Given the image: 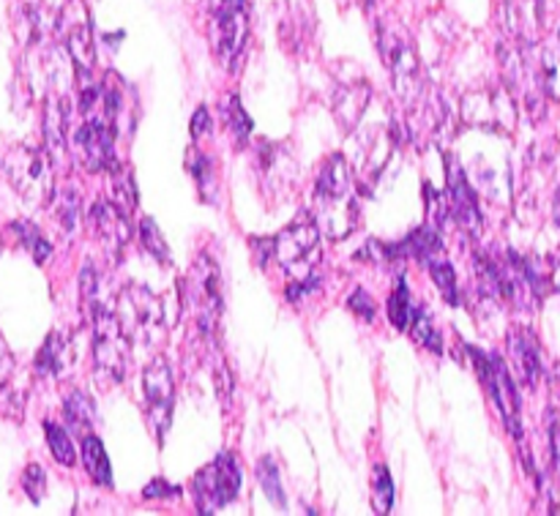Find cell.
Here are the masks:
<instances>
[{"label": "cell", "instance_id": "ac0fdd59", "mask_svg": "<svg viewBox=\"0 0 560 516\" xmlns=\"http://www.w3.org/2000/svg\"><path fill=\"white\" fill-rule=\"evenodd\" d=\"M63 0H22L20 3V36L22 42L38 44L58 25Z\"/></svg>", "mask_w": 560, "mask_h": 516}, {"label": "cell", "instance_id": "5b68a950", "mask_svg": "<svg viewBox=\"0 0 560 516\" xmlns=\"http://www.w3.org/2000/svg\"><path fill=\"white\" fill-rule=\"evenodd\" d=\"M377 42H381L383 63H386L388 71H392V82L399 102H402L408 109H413L427 93L424 77H421L419 55H416L413 42L405 36L402 27H388V25H383L381 31H377Z\"/></svg>", "mask_w": 560, "mask_h": 516}, {"label": "cell", "instance_id": "7a4b0ae2", "mask_svg": "<svg viewBox=\"0 0 560 516\" xmlns=\"http://www.w3.org/2000/svg\"><path fill=\"white\" fill-rule=\"evenodd\" d=\"M186 293L184 298L189 301L195 309V326L208 350L219 342V322H222L224 298H222V277H219V266L208 251H200L191 266L189 277L184 282Z\"/></svg>", "mask_w": 560, "mask_h": 516}, {"label": "cell", "instance_id": "4316f807", "mask_svg": "<svg viewBox=\"0 0 560 516\" xmlns=\"http://www.w3.org/2000/svg\"><path fill=\"white\" fill-rule=\"evenodd\" d=\"M224 115H228V129H230V134H233V142L238 148H246V142H249L255 124H252V118L246 115L244 104H241V98H238V93H230L228 107H224Z\"/></svg>", "mask_w": 560, "mask_h": 516}, {"label": "cell", "instance_id": "f546056e", "mask_svg": "<svg viewBox=\"0 0 560 516\" xmlns=\"http://www.w3.org/2000/svg\"><path fill=\"white\" fill-rule=\"evenodd\" d=\"M109 175H113V202L120 208V211H126L131 216L137 208L135 178H131V173L124 167V164H115V167L109 169Z\"/></svg>", "mask_w": 560, "mask_h": 516}, {"label": "cell", "instance_id": "7402d4cb", "mask_svg": "<svg viewBox=\"0 0 560 516\" xmlns=\"http://www.w3.org/2000/svg\"><path fill=\"white\" fill-rule=\"evenodd\" d=\"M536 63H539V77L545 93L560 102V31L541 47V52L536 55Z\"/></svg>", "mask_w": 560, "mask_h": 516}, {"label": "cell", "instance_id": "836d02e7", "mask_svg": "<svg viewBox=\"0 0 560 516\" xmlns=\"http://www.w3.org/2000/svg\"><path fill=\"white\" fill-rule=\"evenodd\" d=\"M410 317H413V304H410V293H408V282L399 279L397 290L388 298V320L394 322V328L405 331L410 326Z\"/></svg>", "mask_w": 560, "mask_h": 516}, {"label": "cell", "instance_id": "7bdbcfd3", "mask_svg": "<svg viewBox=\"0 0 560 516\" xmlns=\"http://www.w3.org/2000/svg\"><path fill=\"white\" fill-rule=\"evenodd\" d=\"M556 219H558V224H560V191H558V197H556Z\"/></svg>", "mask_w": 560, "mask_h": 516}, {"label": "cell", "instance_id": "e575fe53", "mask_svg": "<svg viewBox=\"0 0 560 516\" xmlns=\"http://www.w3.org/2000/svg\"><path fill=\"white\" fill-rule=\"evenodd\" d=\"M140 241L153 260L162 262V266H170V262H173V257H170V249H167V241H164V235L159 233L153 219H142L140 222Z\"/></svg>", "mask_w": 560, "mask_h": 516}, {"label": "cell", "instance_id": "8d00e7d4", "mask_svg": "<svg viewBox=\"0 0 560 516\" xmlns=\"http://www.w3.org/2000/svg\"><path fill=\"white\" fill-rule=\"evenodd\" d=\"M80 293H82V301L88 304V309H91V306L96 304V295H98V273L91 262H85V266H82Z\"/></svg>", "mask_w": 560, "mask_h": 516}, {"label": "cell", "instance_id": "83f0119b", "mask_svg": "<svg viewBox=\"0 0 560 516\" xmlns=\"http://www.w3.org/2000/svg\"><path fill=\"white\" fill-rule=\"evenodd\" d=\"M44 435H47V446L49 452H52L55 462L63 465V468H74L77 452L74 446H71L69 432L60 424H55V421H44Z\"/></svg>", "mask_w": 560, "mask_h": 516}, {"label": "cell", "instance_id": "d4e9b609", "mask_svg": "<svg viewBox=\"0 0 560 516\" xmlns=\"http://www.w3.org/2000/svg\"><path fill=\"white\" fill-rule=\"evenodd\" d=\"M257 481H260L268 501H271L279 512H284V508H288V497H284L282 479H279V465L273 462V457H262L260 462H257Z\"/></svg>", "mask_w": 560, "mask_h": 516}, {"label": "cell", "instance_id": "e0dca14e", "mask_svg": "<svg viewBox=\"0 0 560 516\" xmlns=\"http://www.w3.org/2000/svg\"><path fill=\"white\" fill-rule=\"evenodd\" d=\"M509 359H512L514 375H517V380L523 383V386L534 388L536 383H539L541 350L534 333L525 331V328H514V331L509 333Z\"/></svg>", "mask_w": 560, "mask_h": 516}, {"label": "cell", "instance_id": "9a60e30c", "mask_svg": "<svg viewBox=\"0 0 560 516\" xmlns=\"http://www.w3.org/2000/svg\"><path fill=\"white\" fill-rule=\"evenodd\" d=\"M446 206L448 216H454V222L465 230L468 235L479 238L481 233V211L479 200H476L474 186L465 178V169L459 167L457 159H446Z\"/></svg>", "mask_w": 560, "mask_h": 516}, {"label": "cell", "instance_id": "484cf974", "mask_svg": "<svg viewBox=\"0 0 560 516\" xmlns=\"http://www.w3.org/2000/svg\"><path fill=\"white\" fill-rule=\"evenodd\" d=\"M427 271H430L432 282L438 284V290L443 293V298L448 301V304L459 306V290H457V273H454L452 262L446 260V257H432V260L424 262Z\"/></svg>", "mask_w": 560, "mask_h": 516}, {"label": "cell", "instance_id": "f1b7e54d", "mask_svg": "<svg viewBox=\"0 0 560 516\" xmlns=\"http://www.w3.org/2000/svg\"><path fill=\"white\" fill-rule=\"evenodd\" d=\"M11 230L16 233V238H20V244L25 246L27 251H31L33 262H38V266H44V262L52 257V246H49V241L44 238L42 233H38L36 224L31 222H14L11 224Z\"/></svg>", "mask_w": 560, "mask_h": 516}, {"label": "cell", "instance_id": "3957f363", "mask_svg": "<svg viewBox=\"0 0 560 516\" xmlns=\"http://www.w3.org/2000/svg\"><path fill=\"white\" fill-rule=\"evenodd\" d=\"M93 322V372L102 386H118L129 372L131 339L120 326L115 309H107L96 301L91 306Z\"/></svg>", "mask_w": 560, "mask_h": 516}, {"label": "cell", "instance_id": "ffe728a7", "mask_svg": "<svg viewBox=\"0 0 560 516\" xmlns=\"http://www.w3.org/2000/svg\"><path fill=\"white\" fill-rule=\"evenodd\" d=\"M366 107H370V85L366 82H348L334 96V113H337L339 126L345 131H353L359 126Z\"/></svg>", "mask_w": 560, "mask_h": 516}, {"label": "cell", "instance_id": "b9f144b4", "mask_svg": "<svg viewBox=\"0 0 560 516\" xmlns=\"http://www.w3.org/2000/svg\"><path fill=\"white\" fill-rule=\"evenodd\" d=\"M208 126H211V118H208V109L200 107L195 113V118H191V137H195V140H197V137H200L202 131L208 129Z\"/></svg>", "mask_w": 560, "mask_h": 516}, {"label": "cell", "instance_id": "2e32d148", "mask_svg": "<svg viewBox=\"0 0 560 516\" xmlns=\"http://www.w3.org/2000/svg\"><path fill=\"white\" fill-rule=\"evenodd\" d=\"M465 120L485 129L509 131L514 126V102L506 91L470 93L463 104Z\"/></svg>", "mask_w": 560, "mask_h": 516}, {"label": "cell", "instance_id": "d590c367", "mask_svg": "<svg viewBox=\"0 0 560 516\" xmlns=\"http://www.w3.org/2000/svg\"><path fill=\"white\" fill-rule=\"evenodd\" d=\"M22 490L31 497L33 503L44 501V490H47V473H44L42 465H27L25 473H22Z\"/></svg>", "mask_w": 560, "mask_h": 516}, {"label": "cell", "instance_id": "d6986e66", "mask_svg": "<svg viewBox=\"0 0 560 516\" xmlns=\"http://www.w3.org/2000/svg\"><path fill=\"white\" fill-rule=\"evenodd\" d=\"M74 364V350L66 333L52 331L36 355V372L42 377H60Z\"/></svg>", "mask_w": 560, "mask_h": 516}, {"label": "cell", "instance_id": "52a82bcc", "mask_svg": "<svg viewBox=\"0 0 560 516\" xmlns=\"http://www.w3.org/2000/svg\"><path fill=\"white\" fill-rule=\"evenodd\" d=\"M170 301L159 298L145 288H129L118 298V315L120 326L129 333V339H145L153 342L162 331L175 326V315H170Z\"/></svg>", "mask_w": 560, "mask_h": 516}, {"label": "cell", "instance_id": "ba28073f", "mask_svg": "<svg viewBox=\"0 0 560 516\" xmlns=\"http://www.w3.org/2000/svg\"><path fill=\"white\" fill-rule=\"evenodd\" d=\"M55 31H58L60 42H63V52L69 55L77 80L82 82L88 80V77H93L96 47H93V22L91 14H88L85 0H66V3L60 5Z\"/></svg>", "mask_w": 560, "mask_h": 516}, {"label": "cell", "instance_id": "7c38bea8", "mask_svg": "<svg viewBox=\"0 0 560 516\" xmlns=\"http://www.w3.org/2000/svg\"><path fill=\"white\" fill-rule=\"evenodd\" d=\"M142 391H145V413L148 424H151L153 435L159 443H164V435L173 421V404H175V377L173 366L164 355H156L151 364L142 372Z\"/></svg>", "mask_w": 560, "mask_h": 516}, {"label": "cell", "instance_id": "277c9868", "mask_svg": "<svg viewBox=\"0 0 560 516\" xmlns=\"http://www.w3.org/2000/svg\"><path fill=\"white\" fill-rule=\"evenodd\" d=\"M3 173L11 189L31 208H47L55 195V173L44 148L16 145L5 153Z\"/></svg>", "mask_w": 560, "mask_h": 516}, {"label": "cell", "instance_id": "603a6c76", "mask_svg": "<svg viewBox=\"0 0 560 516\" xmlns=\"http://www.w3.org/2000/svg\"><path fill=\"white\" fill-rule=\"evenodd\" d=\"M55 222H58V230L66 235V238H71V235L80 230V222H82V197L80 191L74 189V186H66L63 191H60V197H55Z\"/></svg>", "mask_w": 560, "mask_h": 516}, {"label": "cell", "instance_id": "cb8c5ba5", "mask_svg": "<svg viewBox=\"0 0 560 516\" xmlns=\"http://www.w3.org/2000/svg\"><path fill=\"white\" fill-rule=\"evenodd\" d=\"M63 419L71 432H77V435H88V432L93 430V424H96V404L91 402L88 394L82 391L69 394L63 402Z\"/></svg>", "mask_w": 560, "mask_h": 516}, {"label": "cell", "instance_id": "4dcf8cb0", "mask_svg": "<svg viewBox=\"0 0 560 516\" xmlns=\"http://www.w3.org/2000/svg\"><path fill=\"white\" fill-rule=\"evenodd\" d=\"M186 167H189V173L195 175L197 180V189H200V197L206 202H213V189H217V178H213V162L206 156V153H200L197 148H191L189 151V162H186Z\"/></svg>", "mask_w": 560, "mask_h": 516}, {"label": "cell", "instance_id": "44dd1931", "mask_svg": "<svg viewBox=\"0 0 560 516\" xmlns=\"http://www.w3.org/2000/svg\"><path fill=\"white\" fill-rule=\"evenodd\" d=\"M82 465H85L88 476L96 481L104 490H113V468H109V457L104 452L102 441L96 435H82Z\"/></svg>", "mask_w": 560, "mask_h": 516}, {"label": "cell", "instance_id": "d6a6232c", "mask_svg": "<svg viewBox=\"0 0 560 516\" xmlns=\"http://www.w3.org/2000/svg\"><path fill=\"white\" fill-rule=\"evenodd\" d=\"M394 506V481L386 465H377L372 476V508L375 514H388Z\"/></svg>", "mask_w": 560, "mask_h": 516}, {"label": "cell", "instance_id": "1f68e13d", "mask_svg": "<svg viewBox=\"0 0 560 516\" xmlns=\"http://www.w3.org/2000/svg\"><path fill=\"white\" fill-rule=\"evenodd\" d=\"M410 337L416 339L419 344H424L427 350H432L435 355L443 353V339L441 333H438L435 322H432V317L427 315L424 309L413 312V317H410Z\"/></svg>", "mask_w": 560, "mask_h": 516}, {"label": "cell", "instance_id": "74e56055", "mask_svg": "<svg viewBox=\"0 0 560 516\" xmlns=\"http://www.w3.org/2000/svg\"><path fill=\"white\" fill-rule=\"evenodd\" d=\"M142 495H145L148 501H167V497H178L180 490L175 484H170V481L153 479V481H148L145 490H142Z\"/></svg>", "mask_w": 560, "mask_h": 516}, {"label": "cell", "instance_id": "ab89813d", "mask_svg": "<svg viewBox=\"0 0 560 516\" xmlns=\"http://www.w3.org/2000/svg\"><path fill=\"white\" fill-rule=\"evenodd\" d=\"M11 375H14V355H11V350L5 348L3 337H0V391L9 386Z\"/></svg>", "mask_w": 560, "mask_h": 516}, {"label": "cell", "instance_id": "8fae6325", "mask_svg": "<svg viewBox=\"0 0 560 516\" xmlns=\"http://www.w3.org/2000/svg\"><path fill=\"white\" fill-rule=\"evenodd\" d=\"M197 514H217L230 506L241 492V465L233 454H219L211 465L200 470L191 481Z\"/></svg>", "mask_w": 560, "mask_h": 516}, {"label": "cell", "instance_id": "60d3db41", "mask_svg": "<svg viewBox=\"0 0 560 516\" xmlns=\"http://www.w3.org/2000/svg\"><path fill=\"white\" fill-rule=\"evenodd\" d=\"M252 246H255L257 266L268 268V260H271V238H257V241H252Z\"/></svg>", "mask_w": 560, "mask_h": 516}, {"label": "cell", "instance_id": "6da1fadb", "mask_svg": "<svg viewBox=\"0 0 560 516\" xmlns=\"http://www.w3.org/2000/svg\"><path fill=\"white\" fill-rule=\"evenodd\" d=\"M312 219L328 241H342L353 235L359 224V200H355L353 169L345 156L328 159L323 173L317 175Z\"/></svg>", "mask_w": 560, "mask_h": 516}, {"label": "cell", "instance_id": "ee69618b", "mask_svg": "<svg viewBox=\"0 0 560 516\" xmlns=\"http://www.w3.org/2000/svg\"><path fill=\"white\" fill-rule=\"evenodd\" d=\"M364 3H370V0H364Z\"/></svg>", "mask_w": 560, "mask_h": 516}, {"label": "cell", "instance_id": "5bb4252c", "mask_svg": "<svg viewBox=\"0 0 560 516\" xmlns=\"http://www.w3.org/2000/svg\"><path fill=\"white\" fill-rule=\"evenodd\" d=\"M88 227L109 260H118L131 241V216L120 211L113 200H98L88 211Z\"/></svg>", "mask_w": 560, "mask_h": 516}, {"label": "cell", "instance_id": "30bf717a", "mask_svg": "<svg viewBox=\"0 0 560 516\" xmlns=\"http://www.w3.org/2000/svg\"><path fill=\"white\" fill-rule=\"evenodd\" d=\"M468 353L474 355V366L479 372L481 383L490 391L492 402H495L498 413H501L503 424L512 432L514 441H523V421H520V394L517 383H514L512 372H509L506 361L498 359V355H487L485 350L468 348Z\"/></svg>", "mask_w": 560, "mask_h": 516}, {"label": "cell", "instance_id": "f35d334b", "mask_svg": "<svg viewBox=\"0 0 560 516\" xmlns=\"http://www.w3.org/2000/svg\"><path fill=\"white\" fill-rule=\"evenodd\" d=\"M348 309L355 312L359 317H364V320H372V317H375V301H372L364 290H355L348 298Z\"/></svg>", "mask_w": 560, "mask_h": 516}, {"label": "cell", "instance_id": "9c48e42d", "mask_svg": "<svg viewBox=\"0 0 560 516\" xmlns=\"http://www.w3.org/2000/svg\"><path fill=\"white\" fill-rule=\"evenodd\" d=\"M249 42V0H217L211 20V44L228 71L238 66Z\"/></svg>", "mask_w": 560, "mask_h": 516}, {"label": "cell", "instance_id": "4fadbf2b", "mask_svg": "<svg viewBox=\"0 0 560 516\" xmlns=\"http://www.w3.org/2000/svg\"><path fill=\"white\" fill-rule=\"evenodd\" d=\"M115 137H118V131L107 120H82L80 129L74 131V140H71L80 167H85L88 173H104V169L109 173L118 164V159H115Z\"/></svg>", "mask_w": 560, "mask_h": 516}, {"label": "cell", "instance_id": "8992f818", "mask_svg": "<svg viewBox=\"0 0 560 516\" xmlns=\"http://www.w3.org/2000/svg\"><path fill=\"white\" fill-rule=\"evenodd\" d=\"M320 230H317L312 213L295 219L293 224L282 230L277 238H271V260L282 266L290 282H301L317 273V257H320Z\"/></svg>", "mask_w": 560, "mask_h": 516}]
</instances>
